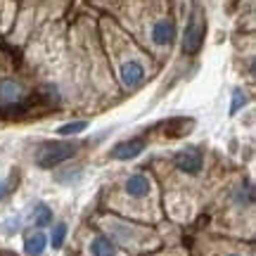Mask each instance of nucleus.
I'll return each instance as SVG.
<instances>
[{
    "label": "nucleus",
    "instance_id": "dca6fc26",
    "mask_svg": "<svg viewBox=\"0 0 256 256\" xmlns=\"http://www.w3.org/2000/svg\"><path fill=\"white\" fill-rule=\"evenodd\" d=\"M66 223H55L52 226V232H50V240H48V244H52V249H62V244H64V240H66Z\"/></svg>",
    "mask_w": 256,
    "mask_h": 256
},
{
    "label": "nucleus",
    "instance_id": "6ab92c4d",
    "mask_svg": "<svg viewBox=\"0 0 256 256\" xmlns=\"http://www.w3.org/2000/svg\"><path fill=\"white\" fill-rule=\"evenodd\" d=\"M228 256H240V254H228Z\"/></svg>",
    "mask_w": 256,
    "mask_h": 256
},
{
    "label": "nucleus",
    "instance_id": "2eb2a0df",
    "mask_svg": "<svg viewBox=\"0 0 256 256\" xmlns=\"http://www.w3.org/2000/svg\"><path fill=\"white\" fill-rule=\"evenodd\" d=\"M249 102V95L242 88H235L232 90V100H230V116H235V114H240V112L247 107Z\"/></svg>",
    "mask_w": 256,
    "mask_h": 256
},
{
    "label": "nucleus",
    "instance_id": "9d476101",
    "mask_svg": "<svg viewBox=\"0 0 256 256\" xmlns=\"http://www.w3.org/2000/svg\"><path fill=\"white\" fill-rule=\"evenodd\" d=\"M46 247H48V235L43 230H36V232L26 235V240H24V254L26 256H43Z\"/></svg>",
    "mask_w": 256,
    "mask_h": 256
},
{
    "label": "nucleus",
    "instance_id": "423d86ee",
    "mask_svg": "<svg viewBox=\"0 0 256 256\" xmlns=\"http://www.w3.org/2000/svg\"><path fill=\"white\" fill-rule=\"evenodd\" d=\"M147 76V69L145 64L140 62V60H124L119 66V78L124 83V88H138V86H142Z\"/></svg>",
    "mask_w": 256,
    "mask_h": 256
},
{
    "label": "nucleus",
    "instance_id": "ddd939ff",
    "mask_svg": "<svg viewBox=\"0 0 256 256\" xmlns=\"http://www.w3.org/2000/svg\"><path fill=\"white\" fill-rule=\"evenodd\" d=\"M83 178V168H74V166H69V168H64V171H57L55 174V183L60 185H74V183H78Z\"/></svg>",
    "mask_w": 256,
    "mask_h": 256
},
{
    "label": "nucleus",
    "instance_id": "9b49d317",
    "mask_svg": "<svg viewBox=\"0 0 256 256\" xmlns=\"http://www.w3.org/2000/svg\"><path fill=\"white\" fill-rule=\"evenodd\" d=\"M88 249H90L92 256H116V242L112 238H104V235L92 238Z\"/></svg>",
    "mask_w": 256,
    "mask_h": 256
},
{
    "label": "nucleus",
    "instance_id": "f3484780",
    "mask_svg": "<svg viewBox=\"0 0 256 256\" xmlns=\"http://www.w3.org/2000/svg\"><path fill=\"white\" fill-rule=\"evenodd\" d=\"M19 230H22V216H10V218H5V223H2V232H5V235H14Z\"/></svg>",
    "mask_w": 256,
    "mask_h": 256
},
{
    "label": "nucleus",
    "instance_id": "7ed1b4c3",
    "mask_svg": "<svg viewBox=\"0 0 256 256\" xmlns=\"http://www.w3.org/2000/svg\"><path fill=\"white\" fill-rule=\"evenodd\" d=\"M76 152H78V145H76V142H64V140L43 142V145L38 147L36 166L38 168H55V166L74 159Z\"/></svg>",
    "mask_w": 256,
    "mask_h": 256
},
{
    "label": "nucleus",
    "instance_id": "f257e3e1",
    "mask_svg": "<svg viewBox=\"0 0 256 256\" xmlns=\"http://www.w3.org/2000/svg\"><path fill=\"white\" fill-rule=\"evenodd\" d=\"M206 40V14L200 2H194L188 14V24L183 28V52L185 55H197Z\"/></svg>",
    "mask_w": 256,
    "mask_h": 256
},
{
    "label": "nucleus",
    "instance_id": "1a4fd4ad",
    "mask_svg": "<svg viewBox=\"0 0 256 256\" xmlns=\"http://www.w3.org/2000/svg\"><path fill=\"white\" fill-rule=\"evenodd\" d=\"M232 202L238 204L240 209H252L256 202V192H254V183L252 180H242L232 192Z\"/></svg>",
    "mask_w": 256,
    "mask_h": 256
},
{
    "label": "nucleus",
    "instance_id": "4468645a",
    "mask_svg": "<svg viewBox=\"0 0 256 256\" xmlns=\"http://www.w3.org/2000/svg\"><path fill=\"white\" fill-rule=\"evenodd\" d=\"M88 121L86 119H76V121H69V124H64V126L57 128V133L64 138H69V136H78V133H83V130H88Z\"/></svg>",
    "mask_w": 256,
    "mask_h": 256
},
{
    "label": "nucleus",
    "instance_id": "20e7f679",
    "mask_svg": "<svg viewBox=\"0 0 256 256\" xmlns=\"http://www.w3.org/2000/svg\"><path fill=\"white\" fill-rule=\"evenodd\" d=\"M174 166L188 176H197L204 168V154L200 147H183L174 154Z\"/></svg>",
    "mask_w": 256,
    "mask_h": 256
},
{
    "label": "nucleus",
    "instance_id": "a211bd4d",
    "mask_svg": "<svg viewBox=\"0 0 256 256\" xmlns=\"http://www.w3.org/2000/svg\"><path fill=\"white\" fill-rule=\"evenodd\" d=\"M10 192H12V183H10V180H0V202L5 200Z\"/></svg>",
    "mask_w": 256,
    "mask_h": 256
},
{
    "label": "nucleus",
    "instance_id": "f03ea898",
    "mask_svg": "<svg viewBox=\"0 0 256 256\" xmlns=\"http://www.w3.org/2000/svg\"><path fill=\"white\" fill-rule=\"evenodd\" d=\"M34 98L26 83L17 76H0V110H24Z\"/></svg>",
    "mask_w": 256,
    "mask_h": 256
},
{
    "label": "nucleus",
    "instance_id": "0eeeda50",
    "mask_svg": "<svg viewBox=\"0 0 256 256\" xmlns=\"http://www.w3.org/2000/svg\"><path fill=\"white\" fill-rule=\"evenodd\" d=\"M176 22L171 17H162L156 19L154 24H152V31H150V38H152V43L156 48H171L176 40Z\"/></svg>",
    "mask_w": 256,
    "mask_h": 256
},
{
    "label": "nucleus",
    "instance_id": "f8f14e48",
    "mask_svg": "<svg viewBox=\"0 0 256 256\" xmlns=\"http://www.w3.org/2000/svg\"><path fill=\"white\" fill-rule=\"evenodd\" d=\"M31 220H34L36 228H46V226H50L55 220V214H52V209L48 206L46 202H36L34 211H31Z\"/></svg>",
    "mask_w": 256,
    "mask_h": 256
},
{
    "label": "nucleus",
    "instance_id": "6e6552de",
    "mask_svg": "<svg viewBox=\"0 0 256 256\" xmlns=\"http://www.w3.org/2000/svg\"><path fill=\"white\" fill-rule=\"evenodd\" d=\"M124 190L133 200H145L147 194L152 192V180L145 174H130L126 178V183H124Z\"/></svg>",
    "mask_w": 256,
    "mask_h": 256
},
{
    "label": "nucleus",
    "instance_id": "39448f33",
    "mask_svg": "<svg viewBox=\"0 0 256 256\" xmlns=\"http://www.w3.org/2000/svg\"><path fill=\"white\" fill-rule=\"evenodd\" d=\"M147 147V138L145 136H136V138H128V140H121L116 145L110 150V159L114 162H130L145 152Z\"/></svg>",
    "mask_w": 256,
    "mask_h": 256
}]
</instances>
